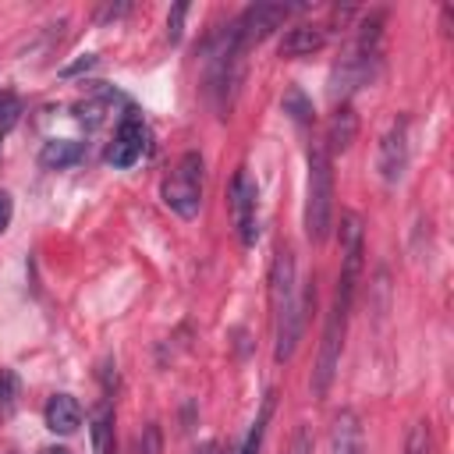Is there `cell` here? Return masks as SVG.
<instances>
[{"instance_id": "16", "label": "cell", "mask_w": 454, "mask_h": 454, "mask_svg": "<svg viewBox=\"0 0 454 454\" xmlns=\"http://www.w3.org/2000/svg\"><path fill=\"white\" fill-rule=\"evenodd\" d=\"M273 401H277V394L270 390V394L262 397V408H259V415H255L252 429L245 433V440H241V447H238L234 454H259V447H262V436H266V422H270V415H273Z\"/></svg>"}, {"instance_id": "6", "label": "cell", "mask_w": 454, "mask_h": 454, "mask_svg": "<svg viewBox=\"0 0 454 454\" xmlns=\"http://www.w3.org/2000/svg\"><path fill=\"white\" fill-rule=\"evenodd\" d=\"M145 138H149V131H145L142 117H138L135 110L124 114V121H121L117 131H114V142L106 145V163L117 167V170L135 167V163L145 156Z\"/></svg>"}, {"instance_id": "5", "label": "cell", "mask_w": 454, "mask_h": 454, "mask_svg": "<svg viewBox=\"0 0 454 454\" xmlns=\"http://www.w3.org/2000/svg\"><path fill=\"white\" fill-rule=\"evenodd\" d=\"M344 323H348V312L340 309H330L326 316V326H323V344H319V358H316V369H312V394L323 397L337 376V365H340V348H344Z\"/></svg>"}, {"instance_id": "13", "label": "cell", "mask_w": 454, "mask_h": 454, "mask_svg": "<svg viewBox=\"0 0 454 454\" xmlns=\"http://www.w3.org/2000/svg\"><path fill=\"white\" fill-rule=\"evenodd\" d=\"M323 43H326V32L319 25H294L280 39V57H309L323 50Z\"/></svg>"}, {"instance_id": "21", "label": "cell", "mask_w": 454, "mask_h": 454, "mask_svg": "<svg viewBox=\"0 0 454 454\" xmlns=\"http://www.w3.org/2000/svg\"><path fill=\"white\" fill-rule=\"evenodd\" d=\"M89 67H96V53H85V57H78L74 64L60 67V78H74V74H82V71H89Z\"/></svg>"}, {"instance_id": "8", "label": "cell", "mask_w": 454, "mask_h": 454, "mask_svg": "<svg viewBox=\"0 0 454 454\" xmlns=\"http://www.w3.org/2000/svg\"><path fill=\"white\" fill-rule=\"evenodd\" d=\"M255 206H259L255 181H252V177H248V170L241 167V170L234 174V184H231V216H234V227H238L241 245H255V238H259Z\"/></svg>"}, {"instance_id": "11", "label": "cell", "mask_w": 454, "mask_h": 454, "mask_svg": "<svg viewBox=\"0 0 454 454\" xmlns=\"http://www.w3.org/2000/svg\"><path fill=\"white\" fill-rule=\"evenodd\" d=\"M330 454H365V436L355 411H340L330 433Z\"/></svg>"}, {"instance_id": "17", "label": "cell", "mask_w": 454, "mask_h": 454, "mask_svg": "<svg viewBox=\"0 0 454 454\" xmlns=\"http://www.w3.org/2000/svg\"><path fill=\"white\" fill-rule=\"evenodd\" d=\"M284 114H287L294 124H309V121H312V103L305 99V92H301L298 85H291V89L284 92Z\"/></svg>"}, {"instance_id": "7", "label": "cell", "mask_w": 454, "mask_h": 454, "mask_svg": "<svg viewBox=\"0 0 454 454\" xmlns=\"http://www.w3.org/2000/svg\"><path fill=\"white\" fill-rule=\"evenodd\" d=\"M287 4H248L234 21H231V28H234V35H238V43L248 50L252 43H262L284 18H287Z\"/></svg>"}, {"instance_id": "18", "label": "cell", "mask_w": 454, "mask_h": 454, "mask_svg": "<svg viewBox=\"0 0 454 454\" xmlns=\"http://www.w3.org/2000/svg\"><path fill=\"white\" fill-rule=\"evenodd\" d=\"M404 454H433V436H429V426L426 422H415L411 426L408 443H404Z\"/></svg>"}, {"instance_id": "22", "label": "cell", "mask_w": 454, "mask_h": 454, "mask_svg": "<svg viewBox=\"0 0 454 454\" xmlns=\"http://www.w3.org/2000/svg\"><path fill=\"white\" fill-rule=\"evenodd\" d=\"M14 114H18V99L11 92H0V128H7L14 121Z\"/></svg>"}, {"instance_id": "2", "label": "cell", "mask_w": 454, "mask_h": 454, "mask_svg": "<svg viewBox=\"0 0 454 454\" xmlns=\"http://www.w3.org/2000/svg\"><path fill=\"white\" fill-rule=\"evenodd\" d=\"M333 227V167L323 142L309 145V188H305V234L312 245L326 241Z\"/></svg>"}, {"instance_id": "3", "label": "cell", "mask_w": 454, "mask_h": 454, "mask_svg": "<svg viewBox=\"0 0 454 454\" xmlns=\"http://www.w3.org/2000/svg\"><path fill=\"white\" fill-rule=\"evenodd\" d=\"M340 277H337V298H333V309L348 312L351 309V298H355V287H358V277H362V255H365V227H362V216L344 209L340 213Z\"/></svg>"}, {"instance_id": "15", "label": "cell", "mask_w": 454, "mask_h": 454, "mask_svg": "<svg viewBox=\"0 0 454 454\" xmlns=\"http://www.w3.org/2000/svg\"><path fill=\"white\" fill-rule=\"evenodd\" d=\"M92 450L96 454H114V408L106 401H99L92 408Z\"/></svg>"}, {"instance_id": "20", "label": "cell", "mask_w": 454, "mask_h": 454, "mask_svg": "<svg viewBox=\"0 0 454 454\" xmlns=\"http://www.w3.org/2000/svg\"><path fill=\"white\" fill-rule=\"evenodd\" d=\"M184 14H188V4H174V7H170V18H167V39H170V43L181 39V21H184Z\"/></svg>"}, {"instance_id": "12", "label": "cell", "mask_w": 454, "mask_h": 454, "mask_svg": "<svg viewBox=\"0 0 454 454\" xmlns=\"http://www.w3.org/2000/svg\"><path fill=\"white\" fill-rule=\"evenodd\" d=\"M358 135V114L351 110V103H340L333 114H330V124H326V153H344Z\"/></svg>"}, {"instance_id": "10", "label": "cell", "mask_w": 454, "mask_h": 454, "mask_svg": "<svg viewBox=\"0 0 454 454\" xmlns=\"http://www.w3.org/2000/svg\"><path fill=\"white\" fill-rule=\"evenodd\" d=\"M43 419H46V429H53L60 436H71L82 426V404L71 394H53L43 408Z\"/></svg>"}, {"instance_id": "14", "label": "cell", "mask_w": 454, "mask_h": 454, "mask_svg": "<svg viewBox=\"0 0 454 454\" xmlns=\"http://www.w3.org/2000/svg\"><path fill=\"white\" fill-rule=\"evenodd\" d=\"M78 160H82V142H71V138H50L39 149V163L50 167V170H64Z\"/></svg>"}, {"instance_id": "24", "label": "cell", "mask_w": 454, "mask_h": 454, "mask_svg": "<svg viewBox=\"0 0 454 454\" xmlns=\"http://www.w3.org/2000/svg\"><path fill=\"white\" fill-rule=\"evenodd\" d=\"M142 454H160V433H156V429L145 433V447H142Z\"/></svg>"}, {"instance_id": "27", "label": "cell", "mask_w": 454, "mask_h": 454, "mask_svg": "<svg viewBox=\"0 0 454 454\" xmlns=\"http://www.w3.org/2000/svg\"><path fill=\"white\" fill-rule=\"evenodd\" d=\"M39 454H71V450H67V447H43Z\"/></svg>"}, {"instance_id": "1", "label": "cell", "mask_w": 454, "mask_h": 454, "mask_svg": "<svg viewBox=\"0 0 454 454\" xmlns=\"http://www.w3.org/2000/svg\"><path fill=\"white\" fill-rule=\"evenodd\" d=\"M312 298H316L312 287L305 294H298L291 248H277L273 266H270V309H273V355H277V362L294 358L301 323H305V309L312 305Z\"/></svg>"}, {"instance_id": "9", "label": "cell", "mask_w": 454, "mask_h": 454, "mask_svg": "<svg viewBox=\"0 0 454 454\" xmlns=\"http://www.w3.org/2000/svg\"><path fill=\"white\" fill-rule=\"evenodd\" d=\"M376 167H380V177L387 184H397L404 177V167H408V121L397 117L387 135L380 138V156H376Z\"/></svg>"}, {"instance_id": "28", "label": "cell", "mask_w": 454, "mask_h": 454, "mask_svg": "<svg viewBox=\"0 0 454 454\" xmlns=\"http://www.w3.org/2000/svg\"><path fill=\"white\" fill-rule=\"evenodd\" d=\"M199 454H220V447H216V443H202Z\"/></svg>"}, {"instance_id": "23", "label": "cell", "mask_w": 454, "mask_h": 454, "mask_svg": "<svg viewBox=\"0 0 454 454\" xmlns=\"http://www.w3.org/2000/svg\"><path fill=\"white\" fill-rule=\"evenodd\" d=\"M11 216H14V202H11L7 192H0V234L11 227Z\"/></svg>"}, {"instance_id": "26", "label": "cell", "mask_w": 454, "mask_h": 454, "mask_svg": "<svg viewBox=\"0 0 454 454\" xmlns=\"http://www.w3.org/2000/svg\"><path fill=\"white\" fill-rule=\"evenodd\" d=\"M305 447H309V429H298V436H294V454H305Z\"/></svg>"}, {"instance_id": "4", "label": "cell", "mask_w": 454, "mask_h": 454, "mask_svg": "<svg viewBox=\"0 0 454 454\" xmlns=\"http://www.w3.org/2000/svg\"><path fill=\"white\" fill-rule=\"evenodd\" d=\"M160 199L181 220L199 216V209H202V156L199 153H184L177 160V167L170 170V177L160 188Z\"/></svg>"}, {"instance_id": "19", "label": "cell", "mask_w": 454, "mask_h": 454, "mask_svg": "<svg viewBox=\"0 0 454 454\" xmlns=\"http://www.w3.org/2000/svg\"><path fill=\"white\" fill-rule=\"evenodd\" d=\"M18 397V376L11 369H0V411H11Z\"/></svg>"}, {"instance_id": "25", "label": "cell", "mask_w": 454, "mask_h": 454, "mask_svg": "<svg viewBox=\"0 0 454 454\" xmlns=\"http://www.w3.org/2000/svg\"><path fill=\"white\" fill-rule=\"evenodd\" d=\"M124 11H128V4H117V7L110 4V7H103V14H99V21H114V18H121Z\"/></svg>"}]
</instances>
